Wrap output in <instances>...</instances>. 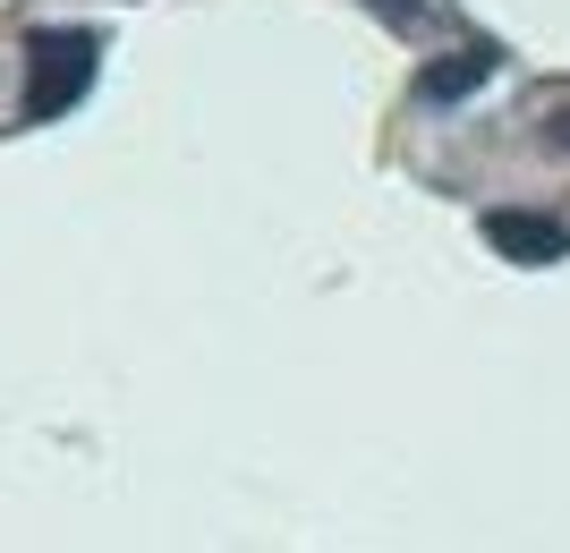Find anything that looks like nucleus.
I'll return each instance as SVG.
<instances>
[{"mask_svg":"<svg viewBox=\"0 0 570 553\" xmlns=\"http://www.w3.org/2000/svg\"><path fill=\"white\" fill-rule=\"evenodd\" d=\"M26 60H35V95H26V120H60L86 86H95V60L102 43L95 34H77V26H43L35 43H26Z\"/></svg>","mask_w":570,"mask_h":553,"instance_id":"obj_1","label":"nucleus"},{"mask_svg":"<svg viewBox=\"0 0 570 553\" xmlns=\"http://www.w3.org/2000/svg\"><path fill=\"white\" fill-rule=\"evenodd\" d=\"M494 69H502V51H494V43H469V51H452V60H426V69H417V102H434V111H443V102L476 95Z\"/></svg>","mask_w":570,"mask_h":553,"instance_id":"obj_2","label":"nucleus"},{"mask_svg":"<svg viewBox=\"0 0 570 553\" xmlns=\"http://www.w3.org/2000/svg\"><path fill=\"white\" fill-rule=\"evenodd\" d=\"M485 239L502 247V256H520V265H553V256H570V230L546 214H485Z\"/></svg>","mask_w":570,"mask_h":553,"instance_id":"obj_3","label":"nucleus"},{"mask_svg":"<svg viewBox=\"0 0 570 553\" xmlns=\"http://www.w3.org/2000/svg\"><path fill=\"white\" fill-rule=\"evenodd\" d=\"M546 137H553V145L570 154V111H553V120H546Z\"/></svg>","mask_w":570,"mask_h":553,"instance_id":"obj_4","label":"nucleus"}]
</instances>
